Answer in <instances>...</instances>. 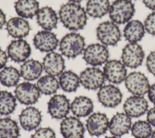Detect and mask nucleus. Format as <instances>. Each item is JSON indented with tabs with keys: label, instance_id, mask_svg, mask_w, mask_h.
<instances>
[{
	"label": "nucleus",
	"instance_id": "obj_35",
	"mask_svg": "<svg viewBox=\"0 0 155 138\" xmlns=\"http://www.w3.org/2000/svg\"><path fill=\"white\" fill-rule=\"evenodd\" d=\"M143 25L148 33L155 36V12H152L146 17Z\"/></svg>",
	"mask_w": 155,
	"mask_h": 138
},
{
	"label": "nucleus",
	"instance_id": "obj_6",
	"mask_svg": "<svg viewBox=\"0 0 155 138\" xmlns=\"http://www.w3.org/2000/svg\"><path fill=\"white\" fill-rule=\"evenodd\" d=\"M108 58L109 51L107 47L102 44H91L83 51V59L93 67L105 64L108 61Z\"/></svg>",
	"mask_w": 155,
	"mask_h": 138
},
{
	"label": "nucleus",
	"instance_id": "obj_34",
	"mask_svg": "<svg viewBox=\"0 0 155 138\" xmlns=\"http://www.w3.org/2000/svg\"><path fill=\"white\" fill-rule=\"evenodd\" d=\"M31 138H56V137L53 129L50 127H42L36 130Z\"/></svg>",
	"mask_w": 155,
	"mask_h": 138
},
{
	"label": "nucleus",
	"instance_id": "obj_30",
	"mask_svg": "<svg viewBox=\"0 0 155 138\" xmlns=\"http://www.w3.org/2000/svg\"><path fill=\"white\" fill-rule=\"evenodd\" d=\"M36 86L42 94L51 95L57 91L59 87V84L55 76L47 74L39 78Z\"/></svg>",
	"mask_w": 155,
	"mask_h": 138
},
{
	"label": "nucleus",
	"instance_id": "obj_31",
	"mask_svg": "<svg viewBox=\"0 0 155 138\" xmlns=\"http://www.w3.org/2000/svg\"><path fill=\"white\" fill-rule=\"evenodd\" d=\"M16 107L15 96L7 91H0V114L8 115L15 111Z\"/></svg>",
	"mask_w": 155,
	"mask_h": 138
},
{
	"label": "nucleus",
	"instance_id": "obj_32",
	"mask_svg": "<svg viewBox=\"0 0 155 138\" xmlns=\"http://www.w3.org/2000/svg\"><path fill=\"white\" fill-rule=\"evenodd\" d=\"M20 73L13 67H6L0 71V82L7 87L16 85L20 79Z\"/></svg>",
	"mask_w": 155,
	"mask_h": 138
},
{
	"label": "nucleus",
	"instance_id": "obj_29",
	"mask_svg": "<svg viewBox=\"0 0 155 138\" xmlns=\"http://www.w3.org/2000/svg\"><path fill=\"white\" fill-rule=\"evenodd\" d=\"M19 128L18 123L10 117L0 119V138H18Z\"/></svg>",
	"mask_w": 155,
	"mask_h": 138
},
{
	"label": "nucleus",
	"instance_id": "obj_38",
	"mask_svg": "<svg viewBox=\"0 0 155 138\" xmlns=\"http://www.w3.org/2000/svg\"><path fill=\"white\" fill-rule=\"evenodd\" d=\"M8 60V56L5 51L0 48V70L4 68Z\"/></svg>",
	"mask_w": 155,
	"mask_h": 138
},
{
	"label": "nucleus",
	"instance_id": "obj_10",
	"mask_svg": "<svg viewBox=\"0 0 155 138\" xmlns=\"http://www.w3.org/2000/svg\"><path fill=\"white\" fill-rule=\"evenodd\" d=\"M124 63L116 59L108 60L103 68V72L108 82L113 84H119L125 80L127 70Z\"/></svg>",
	"mask_w": 155,
	"mask_h": 138
},
{
	"label": "nucleus",
	"instance_id": "obj_37",
	"mask_svg": "<svg viewBox=\"0 0 155 138\" xmlns=\"http://www.w3.org/2000/svg\"><path fill=\"white\" fill-rule=\"evenodd\" d=\"M147 120L151 126L155 127V106L147 111Z\"/></svg>",
	"mask_w": 155,
	"mask_h": 138
},
{
	"label": "nucleus",
	"instance_id": "obj_23",
	"mask_svg": "<svg viewBox=\"0 0 155 138\" xmlns=\"http://www.w3.org/2000/svg\"><path fill=\"white\" fill-rule=\"evenodd\" d=\"M143 24L139 20H130L124 27L123 30L124 36L129 42H138L145 33Z\"/></svg>",
	"mask_w": 155,
	"mask_h": 138
},
{
	"label": "nucleus",
	"instance_id": "obj_25",
	"mask_svg": "<svg viewBox=\"0 0 155 138\" xmlns=\"http://www.w3.org/2000/svg\"><path fill=\"white\" fill-rule=\"evenodd\" d=\"M43 65L39 61L35 59H28L24 62L20 68V74L28 81L35 80L41 75Z\"/></svg>",
	"mask_w": 155,
	"mask_h": 138
},
{
	"label": "nucleus",
	"instance_id": "obj_12",
	"mask_svg": "<svg viewBox=\"0 0 155 138\" xmlns=\"http://www.w3.org/2000/svg\"><path fill=\"white\" fill-rule=\"evenodd\" d=\"M60 131L64 138H84L85 134L84 124L76 116L64 118L60 125Z\"/></svg>",
	"mask_w": 155,
	"mask_h": 138
},
{
	"label": "nucleus",
	"instance_id": "obj_5",
	"mask_svg": "<svg viewBox=\"0 0 155 138\" xmlns=\"http://www.w3.org/2000/svg\"><path fill=\"white\" fill-rule=\"evenodd\" d=\"M144 57V51L137 42H129L122 51V62L127 67L130 68H136L140 66Z\"/></svg>",
	"mask_w": 155,
	"mask_h": 138
},
{
	"label": "nucleus",
	"instance_id": "obj_1",
	"mask_svg": "<svg viewBox=\"0 0 155 138\" xmlns=\"http://www.w3.org/2000/svg\"><path fill=\"white\" fill-rule=\"evenodd\" d=\"M59 15L64 26L71 30L82 29L87 24L86 11L81 5L75 2H70L62 5Z\"/></svg>",
	"mask_w": 155,
	"mask_h": 138
},
{
	"label": "nucleus",
	"instance_id": "obj_19",
	"mask_svg": "<svg viewBox=\"0 0 155 138\" xmlns=\"http://www.w3.org/2000/svg\"><path fill=\"white\" fill-rule=\"evenodd\" d=\"M19 118L22 128L28 131L37 128L42 121L41 111L34 107L24 108L20 113Z\"/></svg>",
	"mask_w": 155,
	"mask_h": 138
},
{
	"label": "nucleus",
	"instance_id": "obj_3",
	"mask_svg": "<svg viewBox=\"0 0 155 138\" xmlns=\"http://www.w3.org/2000/svg\"><path fill=\"white\" fill-rule=\"evenodd\" d=\"M85 45L84 37L80 34L72 32L62 38L59 43V50L65 57L74 58L84 51Z\"/></svg>",
	"mask_w": 155,
	"mask_h": 138
},
{
	"label": "nucleus",
	"instance_id": "obj_41",
	"mask_svg": "<svg viewBox=\"0 0 155 138\" xmlns=\"http://www.w3.org/2000/svg\"><path fill=\"white\" fill-rule=\"evenodd\" d=\"M6 22V16L4 12L0 8V29H1Z\"/></svg>",
	"mask_w": 155,
	"mask_h": 138
},
{
	"label": "nucleus",
	"instance_id": "obj_2",
	"mask_svg": "<svg viewBox=\"0 0 155 138\" xmlns=\"http://www.w3.org/2000/svg\"><path fill=\"white\" fill-rule=\"evenodd\" d=\"M134 12V5L131 0H115L110 5L108 14L111 21L118 25L131 20Z\"/></svg>",
	"mask_w": 155,
	"mask_h": 138
},
{
	"label": "nucleus",
	"instance_id": "obj_13",
	"mask_svg": "<svg viewBox=\"0 0 155 138\" xmlns=\"http://www.w3.org/2000/svg\"><path fill=\"white\" fill-rule=\"evenodd\" d=\"M70 110V104L64 94L53 95L48 102V112L54 119H63Z\"/></svg>",
	"mask_w": 155,
	"mask_h": 138
},
{
	"label": "nucleus",
	"instance_id": "obj_42",
	"mask_svg": "<svg viewBox=\"0 0 155 138\" xmlns=\"http://www.w3.org/2000/svg\"><path fill=\"white\" fill-rule=\"evenodd\" d=\"M70 1V2H75V3H78V2H80L81 1H82L83 0H68Z\"/></svg>",
	"mask_w": 155,
	"mask_h": 138
},
{
	"label": "nucleus",
	"instance_id": "obj_7",
	"mask_svg": "<svg viewBox=\"0 0 155 138\" xmlns=\"http://www.w3.org/2000/svg\"><path fill=\"white\" fill-rule=\"evenodd\" d=\"M124 82L127 90L136 96H143L150 87L147 76L139 71H133L127 74Z\"/></svg>",
	"mask_w": 155,
	"mask_h": 138
},
{
	"label": "nucleus",
	"instance_id": "obj_17",
	"mask_svg": "<svg viewBox=\"0 0 155 138\" xmlns=\"http://www.w3.org/2000/svg\"><path fill=\"white\" fill-rule=\"evenodd\" d=\"M131 118L124 112L116 113L109 121L108 130L110 133L117 137L127 134L132 126Z\"/></svg>",
	"mask_w": 155,
	"mask_h": 138
},
{
	"label": "nucleus",
	"instance_id": "obj_43",
	"mask_svg": "<svg viewBox=\"0 0 155 138\" xmlns=\"http://www.w3.org/2000/svg\"><path fill=\"white\" fill-rule=\"evenodd\" d=\"M151 138H155V130L152 132V134L151 135Z\"/></svg>",
	"mask_w": 155,
	"mask_h": 138
},
{
	"label": "nucleus",
	"instance_id": "obj_28",
	"mask_svg": "<svg viewBox=\"0 0 155 138\" xmlns=\"http://www.w3.org/2000/svg\"><path fill=\"white\" fill-rule=\"evenodd\" d=\"M59 86L65 92L75 91L79 86V77L71 70L64 71L59 78Z\"/></svg>",
	"mask_w": 155,
	"mask_h": 138
},
{
	"label": "nucleus",
	"instance_id": "obj_8",
	"mask_svg": "<svg viewBox=\"0 0 155 138\" xmlns=\"http://www.w3.org/2000/svg\"><path fill=\"white\" fill-rule=\"evenodd\" d=\"M79 77L80 84L85 88L91 90L100 88L105 80L103 71L96 67L85 68Z\"/></svg>",
	"mask_w": 155,
	"mask_h": 138
},
{
	"label": "nucleus",
	"instance_id": "obj_27",
	"mask_svg": "<svg viewBox=\"0 0 155 138\" xmlns=\"http://www.w3.org/2000/svg\"><path fill=\"white\" fill-rule=\"evenodd\" d=\"M110 7L109 0H88L85 11L92 18H101L108 13Z\"/></svg>",
	"mask_w": 155,
	"mask_h": 138
},
{
	"label": "nucleus",
	"instance_id": "obj_18",
	"mask_svg": "<svg viewBox=\"0 0 155 138\" xmlns=\"http://www.w3.org/2000/svg\"><path fill=\"white\" fill-rule=\"evenodd\" d=\"M35 47L42 52H51L55 50L58 44L56 35L48 30L38 31L33 38Z\"/></svg>",
	"mask_w": 155,
	"mask_h": 138
},
{
	"label": "nucleus",
	"instance_id": "obj_11",
	"mask_svg": "<svg viewBox=\"0 0 155 138\" xmlns=\"http://www.w3.org/2000/svg\"><path fill=\"white\" fill-rule=\"evenodd\" d=\"M40 93L37 86L28 82L18 84L15 90L16 99L20 103L27 105L35 104L39 98Z\"/></svg>",
	"mask_w": 155,
	"mask_h": 138
},
{
	"label": "nucleus",
	"instance_id": "obj_16",
	"mask_svg": "<svg viewBox=\"0 0 155 138\" xmlns=\"http://www.w3.org/2000/svg\"><path fill=\"white\" fill-rule=\"evenodd\" d=\"M123 108L130 117H139L148 111V103L143 96L133 95L125 100Z\"/></svg>",
	"mask_w": 155,
	"mask_h": 138
},
{
	"label": "nucleus",
	"instance_id": "obj_33",
	"mask_svg": "<svg viewBox=\"0 0 155 138\" xmlns=\"http://www.w3.org/2000/svg\"><path fill=\"white\" fill-rule=\"evenodd\" d=\"M131 131L135 138H148L152 134V128L147 120H139L132 125Z\"/></svg>",
	"mask_w": 155,
	"mask_h": 138
},
{
	"label": "nucleus",
	"instance_id": "obj_45",
	"mask_svg": "<svg viewBox=\"0 0 155 138\" xmlns=\"http://www.w3.org/2000/svg\"></svg>",
	"mask_w": 155,
	"mask_h": 138
},
{
	"label": "nucleus",
	"instance_id": "obj_4",
	"mask_svg": "<svg viewBox=\"0 0 155 138\" xmlns=\"http://www.w3.org/2000/svg\"><path fill=\"white\" fill-rule=\"evenodd\" d=\"M96 36L102 44L114 46L121 39V32L118 25L113 22L104 21L96 28Z\"/></svg>",
	"mask_w": 155,
	"mask_h": 138
},
{
	"label": "nucleus",
	"instance_id": "obj_44",
	"mask_svg": "<svg viewBox=\"0 0 155 138\" xmlns=\"http://www.w3.org/2000/svg\"><path fill=\"white\" fill-rule=\"evenodd\" d=\"M105 138H119V137L113 136H108V137H106Z\"/></svg>",
	"mask_w": 155,
	"mask_h": 138
},
{
	"label": "nucleus",
	"instance_id": "obj_20",
	"mask_svg": "<svg viewBox=\"0 0 155 138\" xmlns=\"http://www.w3.org/2000/svg\"><path fill=\"white\" fill-rule=\"evenodd\" d=\"M43 68L49 75L60 76L65 68V61L61 54L51 51L48 53L43 59Z\"/></svg>",
	"mask_w": 155,
	"mask_h": 138
},
{
	"label": "nucleus",
	"instance_id": "obj_40",
	"mask_svg": "<svg viewBox=\"0 0 155 138\" xmlns=\"http://www.w3.org/2000/svg\"><path fill=\"white\" fill-rule=\"evenodd\" d=\"M143 2L147 8L155 12V0H143Z\"/></svg>",
	"mask_w": 155,
	"mask_h": 138
},
{
	"label": "nucleus",
	"instance_id": "obj_24",
	"mask_svg": "<svg viewBox=\"0 0 155 138\" xmlns=\"http://www.w3.org/2000/svg\"><path fill=\"white\" fill-rule=\"evenodd\" d=\"M93 108L94 105L91 99L84 96L75 97L70 104V110L77 117H84L90 115Z\"/></svg>",
	"mask_w": 155,
	"mask_h": 138
},
{
	"label": "nucleus",
	"instance_id": "obj_15",
	"mask_svg": "<svg viewBox=\"0 0 155 138\" xmlns=\"http://www.w3.org/2000/svg\"><path fill=\"white\" fill-rule=\"evenodd\" d=\"M31 53L29 44L22 39L12 41L7 47L8 56L15 62L27 61Z\"/></svg>",
	"mask_w": 155,
	"mask_h": 138
},
{
	"label": "nucleus",
	"instance_id": "obj_26",
	"mask_svg": "<svg viewBox=\"0 0 155 138\" xmlns=\"http://www.w3.org/2000/svg\"><path fill=\"white\" fill-rule=\"evenodd\" d=\"M39 2L36 0H18L15 3V8L19 17L32 18L39 10Z\"/></svg>",
	"mask_w": 155,
	"mask_h": 138
},
{
	"label": "nucleus",
	"instance_id": "obj_9",
	"mask_svg": "<svg viewBox=\"0 0 155 138\" xmlns=\"http://www.w3.org/2000/svg\"><path fill=\"white\" fill-rule=\"evenodd\" d=\"M99 102L104 107L114 108L119 105L122 100V93L114 84L103 85L97 93Z\"/></svg>",
	"mask_w": 155,
	"mask_h": 138
},
{
	"label": "nucleus",
	"instance_id": "obj_22",
	"mask_svg": "<svg viewBox=\"0 0 155 138\" xmlns=\"http://www.w3.org/2000/svg\"><path fill=\"white\" fill-rule=\"evenodd\" d=\"M36 16L38 24L45 30L50 31L56 27L58 16L51 7L45 6L39 9Z\"/></svg>",
	"mask_w": 155,
	"mask_h": 138
},
{
	"label": "nucleus",
	"instance_id": "obj_39",
	"mask_svg": "<svg viewBox=\"0 0 155 138\" xmlns=\"http://www.w3.org/2000/svg\"><path fill=\"white\" fill-rule=\"evenodd\" d=\"M147 94L149 100L155 105V83L150 85Z\"/></svg>",
	"mask_w": 155,
	"mask_h": 138
},
{
	"label": "nucleus",
	"instance_id": "obj_14",
	"mask_svg": "<svg viewBox=\"0 0 155 138\" xmlns=\"http://www.w3.org/2000/svg\"><path fill=\"white\" fill-rule=\"evenodd\" d=\"M109 120L103 113L96 112L89 115L86 121V128L92 136H100L108 130Z\"/></svg>",
	"mask_w": 155,
	"mask_h": 138
},
{
	"label": "nucleus",
	"instance_id": "obj_21",
	"mask_svg": "<svg viewBox=\"0 0 155 138\" xmlns=\"http://www.w3.org/2000/svg\"><path fill=\"white\" fill-rule=\"evenodd\" d=\"M6 29L8 34L12 37L22 39L28 34L30 25L24 18L14 17L10 19L7 22Z\"/></svg>",
	"mask_w": 155,
	"mask_h": 138
},
{
	"label": "nucleus",
	"instance_id": "obj_36",
	"mask_svg": "<svg viewBox=\"0 0 155 138\" xmlns=\"http://www.w3.org/2000/svg\"><path fill=\"white\" fill-rule=\"evenodd\" d=\"M146 66L148 71L155 76V51H151L147 56Z\"/></svg>",
	"mask_w": 155,
	"mask_h": 138
}]
</instances>
